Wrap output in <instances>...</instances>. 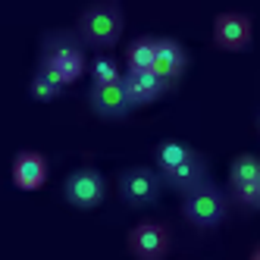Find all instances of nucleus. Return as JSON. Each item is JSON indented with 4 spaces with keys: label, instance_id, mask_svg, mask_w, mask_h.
I'll list each match as a JSON object with an SVG mask.
<instances>
[{
    "label": "nucleus",
    "instance_id": "nucleus-9",
    "mask_svg": "<svg viewBox=\"0 0 260 260\" xmlns=\"http://www.w3.org/2000/svg\"><path fill=\"white\" fill-rule=\"evenodd\" d=\"M10 176H13V185L22 191H38L44 188V182L50 176V166H47V157L41 151H19L13 157V166H10Z\"/></svg>",
    "mask_w": 260,
    "mask_h": 260
},
{
    "label": "nucleus",
    "instance_id": "nucleus-19",
    "mask_svg": "<svg viewBox=\"0 0 260 260\" xmlns=\"http://www.w3.org/2000/svg\"><path fill=\"white\" fill-rule=\"evenodd\" d=\"M248 260H260V241H257V245L251 248V254H248Z\"/></svg>",
    "mask_w": 260,
    "mask_h": 260
},
{
    "label": "nucleus",
    "instance_id": "nucleus-8",
    "mask_svg": "<svg viewBox=\"0 0 260 260\" xmlns=\"http://www.w3.org/2000/svg\"><path fill=\"white\" fill-rule=\"evenodd\" d=\"M88 107L94 110V116L101 119H125L135 110L132 98L122 82H110V85H91L88 91Z\"/></svg>",
    "mask_w": 260,
    "mask_h": 260
},
{
    "label": "nucleus",
    "instance_id": "nucleus-20",
    "mask_svg": "<svg viewBox=\"0 0 260 260\" xmlns=\"http://www.w3.org/2000/svg\"><path fill=\"white\" fill-rule=\"evenodd\" d=\"M257 132H260V113H257Z\"/></svg>",
    "mask_w": 260,
    "mask_h": 260
},
{
    "label": "nucleus",
    "instance_id": "nucleus-10",
    "mask_svg": "<svg viewBox=\"0 0 260 260\" xmlns=\"http://www.w3.org/2000/svg\"><path fill=\"white\" fill-rule=\"evenodd\" d=\"M160 176H163V185H166L170 191H176V194H188V191L198 188V185L210 182V160L204 157L201 151H194L185 163H179L176 170L160 173Z\"/></svg>",
    "mask_w": 260,
    "mask_h": 260
},
{
    "label": "nucleus",
    "instance_id": "nucleus-3",
    "mask_svg": "<svg viewBox=\"0 0 260 260\" xmlns=\"http://www.w3.org/2000/svg\"><path fill=\"white\" fill-rule=\"evenodd\" d=\"M229 204H232V194L210 179V182L198 185L194 191L182 194V216L198 232H210L222 226V219L229 216Z\"/></svg>",
    "mask_w": 260,
    "mask_h": 260
},
{
    "label": "nucleus",
    "instance_id": "nucleus-15",
    "mask_svg": "<svg viewBox=\"0 0 260 260\" xmlns=\"http://www.w3.org/2000/svg\"><path fill=\"white\" fill-rule=\"evenodd\" d=\"M191 154H194V147H191V144L170 138V141H160V144L154 147V163H157V170H160V173H170V170H176L179 163L188 160Z\"/></svg>",
    "mask_w": 260,
    "mask_h": 260
},
{
    "label": "nucleus",
    "instance_id": "nucleus-5",
    "mask_svg": "<svg viewBox=\"0 0 260 260\" xmlns=\"http://www.w3.org/2000/svg\"><path fill=\"white\" fill-rule=\"evenodd\" d=\"M63 198L69 207L76 210H94L104 204L107 198V179L101 170L94 166H79V170H72L63 182Z\"/></svg>",
    "mask_w": 260,
    "mask_h": 260
},
{
    "label": "nucleus",
    "instance_id": "nucleus-16",
    "mask_svg": "<svg viewBox=\"0 0 260 260\" xmlns=\"http://www.w3.org/2000/svg\"><path fill=\"white\" fill-rule=\"evenodd\" d=\"M88 72H91V85H110V82H122V66H119V60L116 57H110V53H98L94 60H91V66H88Z\"/></svg>",
    "mask_w": 260,
    "mask_h": 260
},
{
    "label": "nucleus",
    "instance_id": "nucleus-6",
    "mask_svg": "<svg viewBox=\"0 0 260 260\" xmlns=\"http://www.w3.org/2000/svg\"><path fill=\"white\" fill-rule=\"evenodd\" d=\"M125 245H128V254L135 260H163L173 248V235H170V226L160 219H141L135 222L125 235Z\"/></svg>",
    "mask_w": 260,
    "mask_h": 260
},
{
    "label": "nucleus",
    "instance_id": "nucleus-7",
    "mask_svg": "<svg viewBox=\"0 0 260 260\" xmlns=\"http://www.w3.org/2000/svg\"><path fill=\"white\" fill-rule=\"evenodd\" d=\"M254 41V19L241 10H222L213 19V44L219 50L238 53Z\"/></svg>",
    "mask_w": 260,
    "mask_h": 260
},
{
    "label": "nucleus",
    "instance_id": "nucleus-1",
    "mask_svg": "<svg viewBox=\"0 0 260 260\" xmlns=\"http://www.w3.org/2000/svg\"><path fill=\"white\" fill-rule=\"evenodd\" d=\"M85 41L79 38L76 28H50L41 35V50H38V69L50 72L63 88L79 82L88 72V53Z\"/></svg>",
    "mask_w": 260,
    "mask_h": 260
},
{
    "label": "nucleus",
    "instance_id": "nucleus-12",
    "mask_svg": "<svg viewBox=\"0 0 260 260\" xmlns=\"http://www.w3.org/2000/svg\"><path fill=\"white\" fill-rule=\"evenodd\" d=\"M122 85H125V91H128V98H132L135 107H147V104L160 101L166 91H170V85H166L154 69H125Z\"/></svg>",
    "mask_w": 260,
    "mask_h": 260
},
{
    "label": "nucleus",
    "instance_id": "nucleus-13",
    "mask_svg": "<svg viewBox=\"0 0 260 260\" xmlns=\"http://www.w3.org/2000/svg\"><path fill=\"white\" fill-rule=\"evenodd\" d=\"M154 60H157L154 35H138L125 44V69H154Z\"/></svg>",
    "mask_w": 260,
    "mask_h": 260
},
{
    "label": "nucleus",
    "instance_id": "nucleus-14",
    "mask_svg": "<svg viewBox=\"0 0 260 260\" xmlns=\"http://www.w3.org/2000/svg\"><path fill=\"white\" fill-rule=\"evenodd\" d=\"M260 179V157L257 154H238L229 163V194L248 188L251 182Z\"/></svg>",
    "mask_w": 260,
    "mask_h": 260
},
{
    "label": "nucleus",
    "instance_id": "nucleus-18",
    "mask_svg": "<svg viewBox=\"0 0 260 260\" xmlns=\"http://www.w3.org/2000/svg\"><path fill=\"white\" fill-rule=\"evenodd\" d=\"M232 201L241 204L245 210H260V179L251 182L248 188H241V191H232Z\"/></svg>",
    "mask_w": 260,
    "mask_h": 260
},
{
    "label": "nucleus",
    "instance_id": "nucleus-2",
    "mask_svg": "<svg viewBox=\"0 0 260 260\" xmlns=\"http://www.w3.org/2000/svg\"><path fill=\"white\" fill-rule=\"evenodd\" d=\"M76 31L85 41V47L104 53V50L119 44L122 31H125V13L116 0H94V4H88L79 13Z\"/></svg>",
    "mask_w": 260,
    "mask_h": 260
},
{
    "label": "nucleus",
    "instance_id": "nucleus-4",
    "mask_svg": "<svg viewBox=\"0 0 260 260\" xmlns=\"http://www.w3.org/2000/svg\"><path fill=\"white\" fill-rule=\"evenodd\" d=\"M163 176L157 166H125V170L116 176V191L122 198L125 207H135V210H144V207H154L163 194Z\"/></svg>",
    "mask_w": 260,
    "mask_h": 260
},
{
    "label": "nucleus",
    "instance_id": "nucleus-17",
    "mask_svg": "<svg viewBox=\"0 0 260 260\" xmlns=\"http://www.w3.org/2000/svg\"><path fill=\"white\" fill-rule=\"evenodd\" d=\"M28 91H31L35 101H57V98L63 94V85L53 79L50 72L35 69V76H31V82H28Z\"/></svg>",
    "mask_w": 260,
    "mask_h": 260
},
{
    "label": "nucleus",
    "instance_id": "nucleus-11",
    "mask_svg": "<svg viewBox=\"0 0 260 260\" xmlns=\"http://www.w3.org/2000/svg\"><path fill=\"white\" fill-rule=\"evenodd\" d=\"M185 69H188V47L179 38H157V60H154L157 76L173 88L185 76Z\"/></svg>",
    "mask_w": 260,
    "mask_h": 260
}]
</instances>
